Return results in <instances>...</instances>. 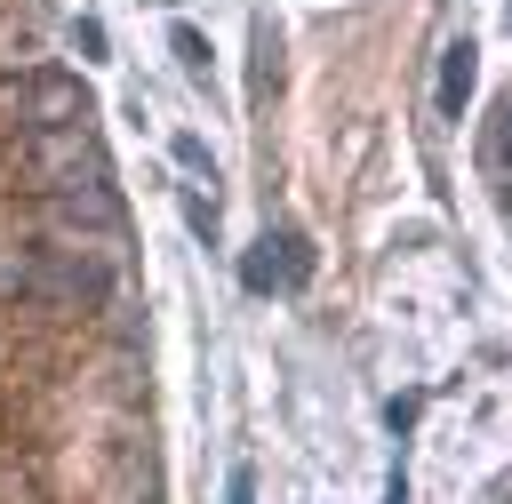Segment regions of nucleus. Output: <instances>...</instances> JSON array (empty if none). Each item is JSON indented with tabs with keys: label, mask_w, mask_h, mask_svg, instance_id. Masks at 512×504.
<instances>
[{
	"label": "nucleus",
	"mask_w": 512,
	"mask_h": 504,
	"mask_svg": "<svg viewBox=\"0 0 512 504\" xmlns=\"http://www.w3.org/2000/svg\"><path fill=\"white\" fill-rule=\"evenodd\" d=\"M472 56H480L472 40H448V48H440V120H464L472 80H480V64H472Z\"/></svg>",
	"instance_id": "2"
},
{
	"label": "nucleus",
	"mask_w": 512,
	"mask_h": 504,
	"mask_svg": "<svg viewBox=\"0 0 512 504\" xmlns=\"http://www.w3.org/2000/svg\"><path fill=\"white\" fill-rule=\"evenodd\" d=\"M168 48H176V64H184L192 80H208V40H200L192 24H176V32H168Z\"/></svg>",
	"instance_id": "4"
},
{
	"label": "nucleus",
	"mask_w": 512,
	"mask_h": 504,
	"mask_svg": "<svg viewBox=\"0 0 512 504\" xmlns=\"http://www.w3.org/2000/svg\"><path fill=\"white\" fill-rule=\"evenodd\" d=\"M224 504H256V472H248V464H232V480H224Z\"/></svg>",
	"instance_id": "5"
},
{
	"label": "nucleus",
	"mask_w": 512,
	"mask_h": 504,
	"mask_svg": "<svg viewBox=\"0 0 512 504\" xmlns=\"http://www.w3.org/2000/svg\"><path fill=\"white\" fill-rule=\"evenodd\" d=\"M384 504H408V464L392 456V488H384Z\"/></svg>",
	"instance_id": "6"
},
{
	"label": "nucleus",
	"mask_w": 512,
	"mask_h": 504,
	"mask_svg": "<svg viewBox=\"0 0 512 504\" xmlns=\"http://www.w3.org/2000/svg\"><path fill=\"white\" fill-rule=\"evenodd\" d=\"M304 280H312V240L288 232V224L280 232H256V248L240 256V288L248 296H296Z\"/></svg>",
	"instance_id": "1"
},
{
	"label": "nucleus",
	"mask_w": 512,
	"mask_h": 504,
	"mask_svg": "<svg viewBox=\"0 0 512 504\" xmlns=\"http://www.w3.org/2000/svg\"><path fill=\"white\" fill-rule=\"evenodd\" d=\"M24 112H32L40 128H64V120H88V96H80L72 80H32V96H24Z\"/></svg>",
	"instance_id": "3"
}]
</instances>
